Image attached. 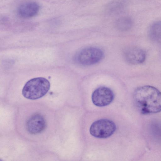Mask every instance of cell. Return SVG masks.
<instances>
[{
    "instance_id": "1",
    "label": "cell",
    "mask_w": 161,
    "mask_h": 161,
    "mask_svg": "<svg viewBox=\"0 0 161 161\" xmlns=\"http://www.w3.org/2000/svg\"><path fill=\"white\" fill-rule=\"evenodd\" d=\"M53 111L39 103L23 105L18 109L16 118L17 129L22 136L33 141L47 137L54 122Z\"/></svg>"
},
{
    "instance_id": "2",
    "label": "cell",
    "mask_w": 161,
    "mask_h": 161,
    "mask_svg": "<svg viewBox=\"0 0 161 161\" xmlns=\"http://www.w3.org/2000/svg\"><path fill=\"white\" fill-rule=\"evenodd\" d=\"M133 99L136 108L142 114L161 111V92L154 87L144 86L137 88L134 92Z\"/></svg>"
},
{
    "instance_id": "3",
    "label": "cell",
    "mask_w": 161,
    "mask_h": 161,
    "mask_svg": "<svg viewBox=\"0 0 161 161\" xmlns=\"http://www.w3.org/2000/svg\"><path fill=\"white\" fill-rule=\"evenodd\" d=\"M50 83L46 79L37 77L28 81L23 89L22 93L25 98L36 100L42 97L48 91Z\"/></svg>"
},
{
    "instance_id": "4",
    "label": "cell",
    "mask_w": 161,
    "mask_h": 161,
    "mask_svg": "<svg viewBox=\"0 0 161 161\" xmlns=\"http://www.w3.org/2000/svg\"><path fill=\"white\" fill-rule=\"evenodd\" d=\"M116 130V125L113 121L103 119L97 120L92 124L90 127V132L95 137L104 138L111 136Z\"/></svg>"
},
{
    "instance_id": "5",
    "label": "cell",
    "mask_w": 161,
    "mask_h": 161,
    "mask_svg": "<svg viewBox=\"0 0 161 161\" xmlns=\"http://www.w3.org/2000/svg\"><path fill=\"white\" fill-rule=\"evenodd\" d=\"M104 54L100 48L90 47L84 48L77 54L76 59L80 64L84 65H90L96 64L103 58Z\"/></svg>"
},
{
    "instance_id": "6",
    "label": "cell",
    "mask_w": 161,
    "mask_h": 161,
    "mask_svg": "<svg viewBox=\"0 0 161 161\" xmlns=\"http://www.w3.org/2000/svg\"><path fill=\"white\" fill-rule=\"evenodd\" d=\"M93 104L98 107H103L110 104L114 98V94L109 88L101 86L96 89L92 95Z\"/></svg>"
},
{
    "instance_id": "7",
    "label": "cell",
    "mask_w": 161,
    "mask_h": 161,
    "mask_svg": "<svg viewBox=\"0 0 161 161\" xmlns=\"http://www.w3.org/2000/svg\"><path fill=\"white\" fill-rule=\"evenodd\" d=\"M124 56L126 61L131 64H137L143 63L146 57L145 51L135 46L127 48L124 52Z\"/></svg>"
},
{
    "instance_id": "8",
    "label": "cell",
    "mask_w": 161,
    "mask_h": 161,
    "mask_svg": "<svg viewBox=\"0 0 161 161\" xmlns=\"http://www.w3.org/2000/svg\"><path fill=\"white\" fill-rule=\"evenodd\" d=\"M39 10V6L36 3L33 2H25L19 7L18 12L22 17L30 18L36 15Z\"/></svg>"
},
{
    "instance_id": "9",
    "label": "cell",
    "mask_w": 161,
    "mask_h": 161,
    "mask_svg": "<svg viewBox=\"0 0 161 161\" xmlns=\"http://www.w3.org/2000/svg\"><path fill=\"white\" fill-rule=\"evenodd\" d=\"M149 35L153 40L161 42V21L154 23L151 26Z\"/></svg>"
}]
</instances>
